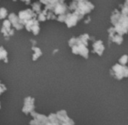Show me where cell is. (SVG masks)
I'll return each mask as SVG.
<instances>
[{"label": "cell", "instance_id": "1", "mask_svg": "<svg viewBox=\"0 0 128 125\" xmlns=\"http://www.w3.org/2000/svg\"><path fill=\"white\" fill-rule=\"evenodd\" d=\"M90 39L91 38L88 34H82L78 37L71 38L69 41V45L71 47L72 53L80 54L84 58H88L89 50L87 46L88 44V40Z\"/></svg>", "mask_w": 128, "mask_h": 125}, {"label": "cell", "instance_id": "7", "mask_svg": "<svg viewBox=\"0 0 128 125\" xmlns=\"http://www.w3.org/2000/svg\"><path fill=\"white\" fill-rule=\"evenodd\" d=\"M120 12L122 14L128 16V0H126L122 6H120Z\"/></svg>", "mask_w": 128, "mask_h": 125}, {"label": "cell", "instance_id": "2", "mask_svg": "<svg viewBox=\"0 0 128 125\" xmlns=\"http://www.w3.org/2000/svg\"><path fill=\"white\" fill-rule=\"evenodd\" d=\"M111 22L114 26L115 31L120 36L128 32V16L122 14L118 9H115L111 15Z\"/></svg>", "mask_w": 128, "mask_h": 125}, {"label": "cell", "instance_id": "4", "mask_svg": "<svg viewBox=\"0 0 128 125\" xmlns=\"http://www.w3.org/2000/svg\"><path fill=\"white\" fill-rule=\"evenodd\" d=\"M81 19L82 18H80V16L78 14H76L75 12H68L66 14V19L64 22H65V24H66L68 28H71V27L76 26Z\"/></svg>", "mask_w": 128, "mask_h": 125}, {"label": "cell", "instance_id": "5", "mask_svg": "<svg viewBox=\"0 0 128 125\" xmlns=\"http://www.w3.org/2000/svg\"><path fill=\"white\" fill-rule=\"evenodd\" d=\"M108 39L111 42H114V43H116L118 44H120L123 42V40H124L123 36H120V34H118L115 31L114 26L109 28L108 30Z\"/></svg>", "mask_w": 128, "mask_h": 125}, {"label": "cell", "instance_id": "3", "mask_svg": "<svg viewBox=\"0 0 128 125\" xmlns=\"http://www.w3.org/2000/svg\"><path fill=\"white\" fill-rule=\"evenodd\" d=\"M69 8L72 12L78 14L82 19L86 14H88L94 10V6L88 0H72Z\"/></svg>", "mask_w": 128, "mask_h": 125}, {"label": "cell", "instance_id": "8", "mask_svg": "<svg viewBox=\"0 0 128 125\" xmlns=\"http://www.w3.org/2000/svg\"><path fill=\"white\" fill-rule=\"evenodd\" d=\"M128 61V56L127 55H124L123 56H121L119 60V62H120L121 64L124 65L126 64V62Z\"/></svg>", "mask_w": 128, "mask_h": 125}, {"label": "cell", "instance_id": "6", "mask_svg": "<svg viewBox=\"0 0 128 125\" xmlns=\"http://www.w3.org/2000/svg\"><path fill=\"white\" fill-rule=\"evenodd\" d=\"M92 47H93V51L96 54H97L98 55H102V54L103 53L104 51V49H105V47H104V44L102 43V42L101 40H97V41H95L93 44H92Z\"/></svg>", "mask_w": 128, "mask_h": 125}]
</instances>
